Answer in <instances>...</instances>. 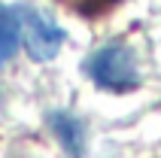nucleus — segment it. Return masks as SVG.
I'll use <instances>...</instances> for the list:
<instances>
[{"mask_svg":"<svg viewBox=\"0 0 161 158\" xmlns=\"http://www.w3.org/2000/svg\"><path fill=\"white\" fill-rule=\"evenodd\" d=\"M88 73L100 88H109V91H134L140 85L134 52L122 43H109L97 49L88 61Z\"/></svg>","mask_w":161,"mask_h":158,"instance_id":"f257e3e1","label":"nucleus"},{"mask_svg":"<svg viewBox=\"0 0 161 158\" xmlns=\"http://www.w3.org/2000/svg\"><path fill=\"white\" fill-rule=\"evenodd\" d=\"M18 21H21V40H25L27 55H31L34 61L46 64V61H52L55 55L61 52L64 31L55 25L52 18H46L43 12H36V9H21V12H18Z\"/></svg>","mask_w":161,"mask_h":158,"instance_id":"f03ea898","label":"nucleus"},{"mask_svg":"<svg viewBox=\"0 0 161 158\" xmlns=\"http://www.w3.org/2000/svg\"><path fill=\"white\" fill-rule=\"evenodd\" d=\"M49 125H52L55 137L61 140L64 149L70 152L73 158H82V152H85V134H82L79 119L70 116V113H52L49 116Z\"/></svg>","mask_w":161,"mask_h":158,"instance_id":"7ed1b4c3","label":"nucleus"},{"mask_svg":"<svg viewBox=\"0 0 161 158\" xmlns=\"http://www.w3.org/2000/svg\"><path fill=\"white\" fill-rule=\"evenodd\" d=\"M18 43H21V21H18V12L0 3V64H6L9 58L18 52Z\"/></svg>","mask_w":161,"mask_h":158,"instance_id":"20e7f679","label":"nucleus"}]
</instances>
